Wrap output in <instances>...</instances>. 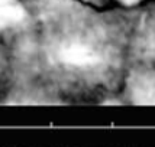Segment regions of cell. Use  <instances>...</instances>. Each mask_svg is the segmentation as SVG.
<instances>
[{"label":"cell","instance_id":"cell-1","mask_svg":"<svg viewBox=\"0 0 155 147\" xmlns=\"http://www.w3.org/2000/svg\"><path fill=\"white\" fill-rule=\"evenodd\" d=\"M10 39L9 100L32 104L120 102L134 19L103 16L71 0H25Z\"/></svg>","mask_w":155,"mask_h":147},{"label":"cell","instance_id":"cell-4","mask_svg":"<svg viewBox=\"0 0 155 147\" xmlns=\"http://www.w3.org/2000/svg\"><path fill=\"white\" fill-rule=\"evenodd\" d=\"M120 6L126 7V9H132V7H136L139 6L143 0H116Z\"/></svg>","mask_w":155,"mask_h":147},{"label":"cell","instance_id":"cell-3","mask_svg":"<svg viewBox=\"0 0 155 147\" xmlns=\"http://www.w3.org/2000/svg\"><path fill=\"white\" fill-rule=\"evenodd\" d=\"M120 102L155 105V64L126 69L120 89Z\"/></svg>","mask_w":155,"mask_h":147},{"label":"cell","instance_id":"cell-2","mask_svg":"<svg viewBox=\"0 0 155 147\" xmlns=\"http://www.w3.org/2000/svg\"><path fill=\"white\" fill-rule=\"evenodd\" d=\"M155 64V13L134 19L128 45V68Z\"/></svg>","mask_w":155,"mask_h":147}]
</instances>
